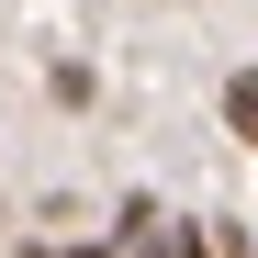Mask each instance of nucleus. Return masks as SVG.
Instances as JSON below:
<instances>
[{"label":"nucleus","instance_id":"1","mask_svg":"<svg viewBox=\"0 0 258 258\" xmlns=\"http://www.w3.org/2000/svg\"><path fill=\"white\" fill-rule=\"evenodd\" d=\"M225 123L258 146V68H236V79H225Z\"/></svg>","mask_w":258,"mask_h":258}]
</instances>
